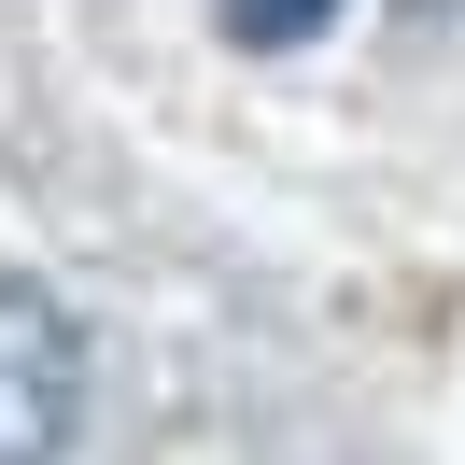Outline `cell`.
<instances>
[{"instance_id": "obj_1", "label": "cell", "mask_w": 465, "mask_h": 465, "mask_svg": "<svg viewBox=\"0 0 465 465\" xmlns=\"http://www.w3.org/2000/svg\"><path fill=\"white\" fill-rule=\"evenodd\" d=\"M71 423H85V324L43 282H0V465L57 451Z\"/></svg>"}, {"instance_id": "obj_2", "label": "cell", "mask_w": 465, "mask_h": 465, "mask_svg": "<svg viewBox=\"0 0 465 465\" xmlns=\"http://www.w3.org/2000/svg\"><path fill=\"white\" fill-rule=\"evenodd\" d=\"M212 15H226V43H240V57H282V43H311L324 15H339V0H212Z\"/></svg>"}, {"instance_id": "obj_3", "label": "cell", "mask_w": 465, "mask_h": 465, "mask_svg": "<svg viewBox=\"0 0 465 465\" xmlns=\"http://www.w3.org/2000/svg\"><path fill=\"white\" fill-rule=\"evenodd\" d=\"M395 15H451V0H395Z\"/></svg>"}]
</instances>
